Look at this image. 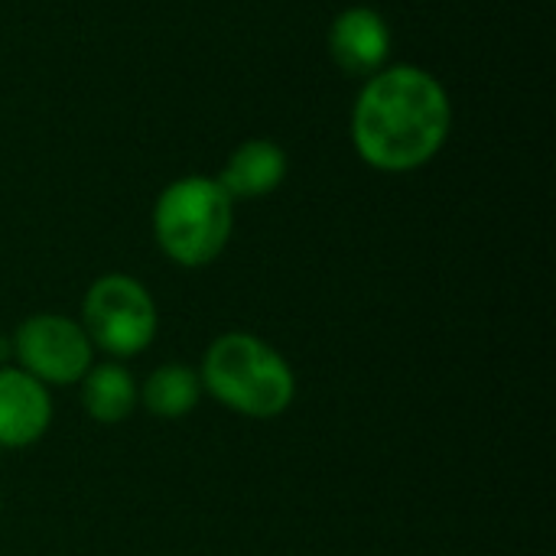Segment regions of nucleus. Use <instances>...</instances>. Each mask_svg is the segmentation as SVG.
<instances>
[{
	"label": "nucleus",
	"mask_w": 556,
	"mask_h": 556,
	"mask_svg": "<svg viewBox=\"0 0 556 556\" xmlns=\"http://www.w3.org/2000/svg\"><path fill=\"white\" fill-rule=\"evenodd\" d=\"M13 355H16V368H23L26 375H33L39 384H78L88 368L94 365V349L81 329V323L59 316V313H36L26 316L13 339Z\"/></svg>",
	"instance_id": "nucleus-5"
},
{
	"label": "nucleus",
	"mask_w": 556,
	"mask_h": 556,
	"mask_svg": "<svg viewBox=\"0 0 556 556\" xmlns=\"http://www.w3.org/2000/svg\"><path fill=\"white\" fill-rule=\"evenodd\" d=\"M81 329L91 349L117 358L147 352L160 329V313L150 290L127 274L98 277L81 300Z\"/></svg>",
	"instance_id": "nucleus-4"
},
{
	"label": "nucleus",
	"mask_w": 556,
	"mask_h": 556,
	"mask_svg": "<svg viewBox=\"0 0 556 556\" xmlns=\"http://www.w3.org/2000/svg\"><path fill=\"white\" fill-rule=\"evenodd\" d=\"M391 52V29L371 7H349L329 26V55L345 75H375Z\"/></svg>",
	"instance_id": "nucleus-7"
},
{
	"label": "nucleus",
	"mask_w": 556,
	"mask_h": 556,
	"mask_svg": "<svg viewBox=\"0 0 556 556\" xmlns=\"http://www.w3.org/2000/svg\"><path fill=\"white\" fill-rule=\"evenodd\" d=\"M453 127L446 88L417 65L375 72L352 114L358 156L381 173H410L430 163Z\"/></svg>",
	"instance_id": "nucleus-1"
},
{
	"label": "nucleus",
	"mask_w": 556,
	"mask_h": 556,
	"mask_svg": "<svg viewBox=\"0 0 556 556\" xmlns=\"http://www.w3.org/2000/svg\"><path fill=\"white\" fill-rule=\"evenodd\" d=\"M78 384H81V410L101 427L124 424L140 404L137 401V381L121 362L91 365Z\"/></svg>",
	"instance_id": "nucleus-9"
},
{
	"label": "nucleus",
	"mask_w": 556,
	"mask_h": 556,
	"mask_svg": "<svg viewBox=\"0 0 556 556\" xmlns=\"http://www.w3.org/2000/svg\"><path fill=\"white\" fill-rule=\"evenodd\" d=\"M235 225V202L212 176H182L169 182L153 205V238L179 267L212 264Z\"/></svg>",
	"instance_id": "nucleus-3"
},
{
	"label": "nucleus",
	"mask_w": 556,
	"mask_h": 556,
	"mask_svg": "<svg viewBox=\"0 0 556 556\" xmlns=\"http://www.w3.org/2000/svg\"><path fill=\"white\" fill-rule=\"evenodd\" d=\"M202 391L248 420H274L296 397L290 362L261 336L222 332L202 355Z\"/></svg>",
	"instance_id": "nucleus-2"
},
{
	"label": "nucleus",
	"mask_w": 556,
	"mask_h": 556,
	"mask_svg": "<svg viewBox=\"0 0 556 556\" xmlns=\"http://www.w3.org/2000/svg\"><path fill=\"white\" fill-rule=\"evenodd\" d=\"M202 397V381L199 371L182 365V362H166L156 365L147 381L137 388V401L160 420H179L199 407Z\"/></svg>",
	"instance_id": "nucleus-10"
},
{
	"label": "nucleus",
	"mask_w": 556,
	"mask_h": 556,
	"mask_svg": "<svg viewBox=\"0 0 556 556\" xmlns=\"http://www.w3.org/2000/svg\"><path fill=\"white\" fill-rule=\"evenodd\" d=\"M52 401L46 384L13 365H0V446L26 450L46 437Z\"/></svg>",
	"instance_id": "nucleus-6"
},
{
	"label": "nucleus",
	"mask_w": 556,
	"mask_h": 556,
	"mask_svg": "<svg viewBox=\"0 0 556 556\" xmlns=\"http://www.w3.org/2000/svg\"><path fill=\"white\" fill-rule=\"evenodd\" d=\"M287 176V153L274 140H244L222 166L218 186L228 199H264Z\"/></svg>",
	"instance_id": "nucleus-8"
}]
</instances>
